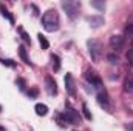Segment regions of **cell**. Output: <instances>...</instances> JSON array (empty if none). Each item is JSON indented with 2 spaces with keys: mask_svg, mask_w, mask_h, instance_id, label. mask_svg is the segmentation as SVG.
Here are the masks:
<instances>
[{
  "mask_svg": "<svg viewBox=\"0 0 133 131\" xmlns=\"http://www.w3.org/2000/svg\"><path fill=\"white\" fill-rule=\"evenodd\" d=\"M125 57H127V63L130 66H133V48H130V49L127 51V56H125Z\"/></svg>",
  "mask_w": 133,
  "mask_h": 131,
  "instance_id": "obj_17",
  "label": "cell"
},
{
  "mask_svg": "<svg viewBox=\"0 0 133 131\" xmlns=\"http://www.w3.org/2000/svg\"><path fill=\"white\" fill-rule=\"evenodd\" d=\"M16 83L19 85V88H20V90H23V88H25V82H23L22 79H17V82H16Z\"/></svg>",
  "mask_w": 133,
  "mask_h": 131,
  "instance_id": "obj_26",
  "label": "cell"
},
{
  "mask_svg": "<svg viewBox=\"0 0 133 131\" xmlns=\"http://www.w3.org/2000/svg\"><path fill=\"white\" fill-rule=\"evenodd\" d=\"M110 46L115 51H119L124 48V37L122 35H111L110 37Z\"/></svg>",
  "mask_w": 133,
  "mask_h": 131,
  "instance_id": "obj_6",
  "label": "cell"
},
{
  "mask_svg": "<svg viewBox=\"0 0 133 131\" xmlns=\"http://www.w3.org/2000/svg\"><path fill=\"white\" fill-rule=\"evenodd\" d=\"M64 80H65V90H66V93H68L70 96H76V83H74L73 74L66 72V76L64 77Z\"/></svg>",
  "mask_w": 133,
  "mask_h": 131,
  "instance_id": "obj_5",
  "label": "cell"
},
{
  "mask_svg": "<svg viewBox=\"0 0 133 131\" xmlns=\"http://www.w3.org/2000/svg\"><path fill=\"white\" fill-rule=\"evenodd\" d=\"M30 131H33V130H30Z\"/></svg>",
  "mask_w": 133,
  "mask_h": 131,
  "instance_id": "obj_30",
  "label": "cell"
},
{
  "mask_svg": "<svg viewBox=\"0 0 133 131\" xmlns=\"http://www.w3.org/2000/svg\"><path fill=\"white\" fill-rule=\"evenodd\" d=\"M87 22H88V23H91V26H93V28H98L99 25L104 23V19H102L101 16H91V17H87Z\"/></svg>",
  "mask_w": 133,
  "mask_h": 131,
  "instance_id": "obj_10",
  "label": "cell"
},
{
  "mask_svg": "<svg viewBox=\"0 0 133 131\" xmlns=\"http://www.w3.org/2000/svg\"><path fill=\"white\" fill-rule=\"evenodd\" d=\"M108 62L110 63H118V56L116 54H108Z\"/></svg>",
  "mask_w": 133,
  "mask_h": 131,
  "instance_id": "obj_22",
  "label": "cell"
},
{
  "mask_svg": "<svg viewBox=\"0 0 133 131\" xmlns=\"http://www.w3.org/2000/svg\"><path fill=\"white\" fill-rule=\"evenodd\" d=\"M19 31H20V34H22V39H23L26 43H30V45H31V39H30V35H28V34L25 33V30H22V28H20Z\"/></svg>",
  "mask_w": 133,
  "mask_h": 131,
  "instance_id": "obj_20",
  "label": "cell"
},
{
  "mask_svg": "<svg viewBox=\"0 0 133 131\" xmlns=\"http://www.w3.org/2000/svg\"><path fill=\"white\" fill-rule=\"evenodd\" d=\"M88 51L93 60H98L101 57V43L98 40H88Z\"/></svg>",
  "mask_w": 133,
  "mask_h": 131,
  "instance_id": "obj_3",
  "label": "cell"
},
{
  "mask_svg": "<svg viewBox=\"0 0 133 131\" xmlns=\"http://www.w3.org/2000/svg\"><path fill=\"white\" fill-rule=\"evenodd\" d=\"M0 111H2V106H0Z\"/></svg>",
  "mask_w": 133,
  "mask_h": 131,
  "instance_id": "obj_29",
  "label": "cell"
},
{
  "mask_svg": "<svg viewBox=\"0 0 133 131\" xmlns=\"http://www.w3.org/2000/svg\"><path fill=\"white\" fill-rule=\"evenodd\" d=\"M37 94H39V91H37V88H31V90L28 91V96H30V97H36Z\"/></svg>",
  "mask_w": 133,
  "mask_h": 131,
  "instance_id": "obj_23",
  "label": "cell"
},
{
  "mask_svg": "<svg viewBox=\"0 0 133 131\" xmlns=\"http://www.w3.org/2000/svg\"><path fill=\"white\" fill-rule=\"evenodd\" d=\"M56 119H57V122H59V125H61V127H65L66 123H68V122H66L65 114H64V116H62V114H57V116H56Z\"/></svg>",
  "mask_w": 133,
  "mask_h": 131,
  "instance_id": "obj_16",
  "label": "cell"
},
{
  "mask_svg": "<svg viewBox=\"0 0 133 131\" xmlns=\"http://www.w3.org/2000/svg\"><path fill=\"white\" fill-rule=\"evenodd\" d=\"M98 102H99L101 106H104V108H110V100H108V94L105 93V91H101L99 94H98Z\"/></svg>",
  "mask_w": 133,
  "mask_h": 131,
  "instance_id": "obj_8",
  "label": "cell"
},
{
  "mask_svg": "<svg viewBox=\"0 0 133 131\" xmlns=\"http://www.w3.org/2000/svg\"><path fill=\"white\" fill-rule=\"evenodd\" d=\"M0 131H3V128H2V127H0Z\"/></svg>",
  "mask_w": 133,
  "mask_h": 131,
  "instance_id": "obj_28",
  "label": "cell"
},
{
  "mask_svg": "<svg viewBox=\"0 0 133 131\" xmlns=\"http://www.w3.org/2000/svg\"><path fill=\"white\" fill-rule=\"evenodd\" d=\"M133 90V80H127L125 82V91H132Z\"/></svg>",
  "mask_w": 133,
  "mask_h": 131,
  "instance_id": "obj_24",
  "label": "cell"
},
{
  "mask_svg": "<svg viewBox=\"0 0 133 131\" xmlns=\"http://www.w3.org/2000/svg\"><path fill=\"white\" fill-rule=\"evenodd\" d=\"M37 37H39V43H40V46H42L43 49H48V46H50V43H48V40H46V37H45V35H42V34H39Z\"/></svg>",
  "mask_w": 133,
  "mask_h": 131,
  "instance_id": "obj_15",
  "label": "cell"
},
{
  "mask_svg": "<svg viewBox=\"0 0 133 131\" xmlns=\"http://www.w3.org/2000/svg\"><path fill=\"white\" fill-rule=\"evenodd\" d=\"M0 12H2V16H3V17H6V19L11 22V23H14V19H12V16L9 14V11H8V9L3 6V5H0Z\"/></svg>",
  "mask_w": 133,
  "mask_h": 131,
  "instance_id": "obj_14",
  "label": "cell"
},
{
  "mask_svg": "<svg viewBox=\"0 0 133 131\" xmlns=\"http://www.w3.org/2000/svg\"><path fill=\"white\" fill-rule=\"evenodd\" d=\"M19 54H20L22 60H23L26 65L31 66V60H30V57H28V54H26V49H25V46H23V45H20V46H19Z\"/></svg>",
  "mask_w": 133,
  "mask_h": 131,
  "instance_id": "obj_12",
  "label": "cell"
},
{
  "mask_svg": "<svg viewBox=\"0 0 133 131\" xmlns=\"http://www.w3.org/2000/svg\"><path fill=\"white\" fill-rule=\"evenodd\" d=\"M0 62H2L3 65H8V66H16V63H14L12 60H9V59H6V60L3 59V60H0Z\"/></svg>",
  "mask_w": 133,
  "mask_h": 131,
  "instance_id": "obj_25",
  "label": "cell"
},
{
  "mask_svg": "<svg viewBox=\"0 0 133 131\" xmlns=\"http://www.w3.org/2000/svg\"><path fill=\"white\" fill-rule=\"evenodd\" d=\"M132 48H133V46H132Z\"/></svg>",
  "mask_w": 133,
  "mask_h": 131,
  "instance_id": "obj_31",
  "label": "cell"
},
{
  "mask_svg": "<svg viewBox=\"0 0 133 131\" xmlns=\"http://www.w3.org/2000/svg\"><path fill=\"white\" fill-rule=\"evenodd\" d=\"M62 6H64V9L66 11V14L71 19L76 17V14L79 11V3H76V2H62Z\"/></svg>",
  "mask_w": 133,
  "mask_h": 131,
  "instance_id": "obj_4",
  "label": "cell"
},
{
  "mask_svg": "<svg viewBox=\"0 0 133 131\" xmlns=\"http://www.w3.org/2000/svg\"><path fill=\"white\" fill-rule=\"evenodd\" d=\"M34 110H36V114L37 116H46L48 114V106L45 103H36Z\"/></svg>",
  "mask_w": 133,
  "mask_h": 131,
  "instance_id": "obj_11",
  "label": "cell"
},
{
  "mask_svg": "<svg viewBox=\"0 0 133 131\" xmlns=\"http://www.w3.org/2000/svg\"><path fill=\"white\" fill-rule=\"evenodd\" d=\"M125 34L133 35V22H129V23L125 25Z\"/></svg>",
  "mask_w": 133,
  "mask_h": 131,
  "instance_id": "obj_21",
  "label": "cell"
},
{
  "mask_svg": "<svg viewBox=\"0 0 133 131\" xmlns=\"http://www.w3.org/2000/svg\"><path fill=\"white\" fill-rule=\"evenodd\" d=\"M87 80L91 83V86H95V88H101V80L99 77H96V74L95 72H87Z\"/></svg>",
  "mask_w": 133,
  "mask_h": 131,
  "instance_id": "obj_9",
  "label": "cell"
},
{
  "mask_svg": "<svg viewBox=\"0 0 133 131\" xmlns=\"http://www.w3.org/2000/svg\"><path fill=\"white\" fill-rule=\"evenodd\" d=\"M82 113H84V116H85V119H88V120H91V114H90V111H88V106L84 103L82 105Z\"/></svg>",
  "mask_w": 133,
  "mask_h": 131,
  "instance_id": "obj_19",
  "label": "cell"
},
{
  "mask_svg": "<svg viewBox=\"0 0 133 131\" xmlns=\"http://www.w3.org/2000/svg\"><path fill=\"white\" fill-rule=\"evenodd\" d=\"M65 117H66V122L68 123H73V125H77V123H81V114H79V111H76L74 108H71L70 105H66L65 108Z\"/></svg>",
  "mask_w": 133,
  "mask_h": 131,
  "instance_id": "obj_2",
  "label": "cell"
},
{
  "mask_svg": "<svg viewBox=\"0 0 133 131\" xmlns=\"http://www.w3.org/2000/svg\"><path fill=\"white\" fill-rule=\"evenodd\" d=\"M51 65H53V69L54 71H59L61 69V59L57 54H53L51 56Z\"/></svg>",
  "mask_w": 133,
  "mask_h": 131,
  "instance_id": "obj_13",
  "label": "cell"
},
{
  "mask_svg": "<svg viewBox=\"0 0 133 131\" xmlns=\"http://www.w3.org/2000/svg\"><path fill=\"white\" fill-rule=\"evenodd\" d=\"M45 83H46V91L51 96H56L57 94V83H56V80L51 76H46L45 77Z\"/></svg>",
  "mask_w": 133,
  "mask_h": 131,
  "instance_id": "obj_7",
  "label": "cell"
},
{
  "mask_svg": "<svg viewBox=\"0 0 133 131\" xmlns=\"http://www.w3.org/2000/svg\"><path fill=\"white\" fill-rule=\"evenodd\" d=\"M125 128H127L129 131H133V122H132V123H129V125H127Z\"/></svg>",
  "mask_w": 133,
  "mask_h": 131,
  "instance_id": "obj_27",
  "label": "cell"
},
{
  "mask_svg": "<svg viewBox=\"0 0 133 131\" xmlns=\"http://www.w3.org/2000/svg\"><path fill=\"white\" fill-rule=\"evenodd\" d=\"M42 25L43 28L48 31V33H54L59 30V25H61V20H59V14L56 9H48L43 12L42 16Z\"/></svg>",
  "mask_w": 133,
  "mask_h": 131,
  "instance_id": "obj_1",
  "label": "cell"
},
{
  "mask_svg": "<svg viewBox=\"0 0 133 131\" xmlns=\"http://www.w3.org/2000/svg\"><path fill=\"white\" fill-rule=\"evenodd\" d=\"M90 5H91L93 8L101 9V11H104V8H105V3H102V2H90Z\"/></svg>",
  "mask_w": 133,
  "mask_h": 131,
  "instance_id": "obj_18",
  "label": "cell"
}]
</instances>
